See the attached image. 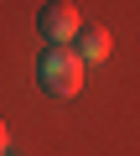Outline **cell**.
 Listing matches in <instances>:
<instances>
[{"mask_svg": "<svg viewBox=\"0 0 140 156\" xmlns=\"http://www.w3.org/2000/svg\"><path fill=\"white\" fill-rule=\"evenodd\" d=\"M36 83H42L52 99H73V94L83 89V62H78V52H73V47H47V52L36 57Z\"/></svg>", "mask_w": 140, "mask_h": 156, "instance_id": "1", "label": "cell"}, {"mask_svg": "<svg viewBox=\"0 0 140 156\" xmlns=\"http://www.w3.org/2000/svg\"><path fill=\"white\" fill-rule=\"evenodd\" d=\"M36 26H42L47 47H73V37H78V26H83V16H78L73 0H47V5L36 11Z\"/></svg>", "mask_w": 140, "mask_h": 156, "instance_id": "2", "label": "cell"}, {"mask_svg": "<svg viewBox=\"0 0 140 156\" xmlns=\"http://www.w3.org/2000/svg\"><path fill=\"white\" fill-rule=\"evenodd\" d=\"M73 42H78L73 52H78V62H83V68L109 57V31H104V26H78V37H73Z\"/></svg>", "mask_w": 140, "mask_h": 156, "instance_id": "3", "label": "cell"}, {"mask_svg": "<svg viewBox=\"0 0 140 156\" xmlns=\"http://www.w3.org/2000/svg\"><path fill=\"white\" fill-rule=\"evenodd\" d=\"M0 156H5V120H0Z\"/></svg>", "mask_w": 140, "mask_h": 156, "instance_id": "4", "label": "cell"}, {"mask_svg": "<svg viewBox=\"0 0 140 156\" xmlns=\"http://www.w3.org/2000/svg\"><path fill=\"white\" fill-rule=\"evenodd\" d=\"M5 156H11V151H5Z\"/></svg>", "mask_w": 140, "mask_h": 156, "instance_id": "5", "label": "cell"}]
</instances>
